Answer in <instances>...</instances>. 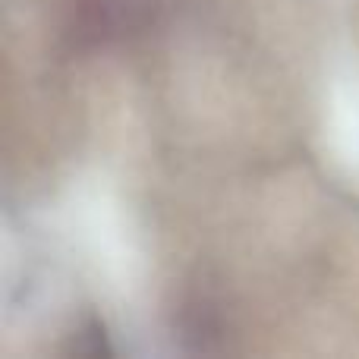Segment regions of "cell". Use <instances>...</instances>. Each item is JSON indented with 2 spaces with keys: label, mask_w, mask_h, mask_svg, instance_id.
I'll list each match as a JSON object with an SVG mask.
<instances>
[{
  "label": "cell",
  "mask_w": 359,
  "mask_h": 359,
  "mask_svg": "<svg viewBox=\"0 0 359 359\" xmlns=\"http://www.w3.org/2000/svg\"><path fill=\"white\" fill-rule=\"evenodd\" d=\"M155 19L158 0H69L63 41L76 54H95L145 35Z\"/></svg>",
  "instance_id": "cell-1"
},
{
  "label": "cell",
  "mask_w": 359,
  "mask_h": 359,
  "mask_svg": "<svg viewBox=\"0 0 359 359\" xmlns=\"http://www.w3.org/2000/svg\"><path fill=\"white\" fill-rule=\"evenodd\" d=\"M177 341L186 353L227 350V318L208 293H186L174 318Z\"/></svg>",
  "instance_id": "cell-2"
},
{
  "label": "cell",
  "mask_w": 359,
  "mask_h": 359,
  "mask_svg": "<svg viewBox=\"0 0 359 359\" xmlns=\"http://www.w3.org/2000/svg\"><path fill=\"white\" fill-rule=\"evenodd\" d=\"M69 353H76V356H111L114 347H111V337H107L104 325H101L98 318H86V322L73 331V337H69Z\"/></svg>",
  "instance_id": "cell-3"
}]
</instances>
